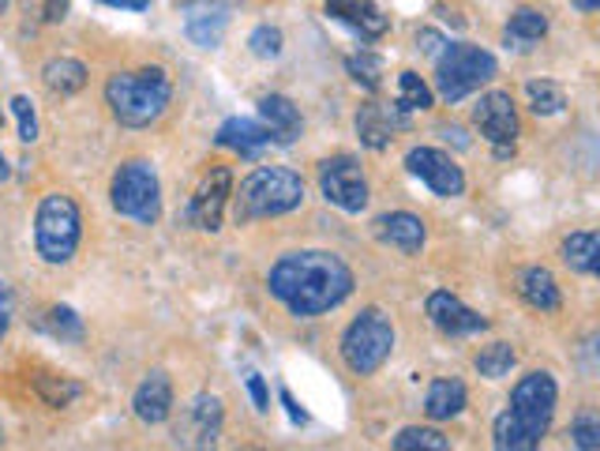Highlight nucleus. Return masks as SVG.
<instances>
[{"mask_svg":"<svg viewBox=\"0 0 600 451\" xmlns=\"http://www.w3.org/2000/svg\"><path fill=\"white\" fill-rule=\"evenodd\" d=\"M267 290L300 320H312L353 294V271L334 253H289L270 267Z\"/></svg>","mask_w":600,"mask_h":451,"instance_id":"f257e3e1","label":"nucleus"},{"mask_svg":"<svg viewBox=\"0 0 600 451\" xmlns=\"http://www.w3.org/2000/svg\"><path fill=\"white\" fill-rule=\"evenodd\" d=\"M559 388L551 372H529L510 391V407L496 418V448L499 451H534L545 440L551 418H556Z\"/></svg>","mask_w":600,"mask_h":451,"instance_id":"f03ea898","label":"nucleus"},{"mask_svg":"<svg viewBox=\"0 0 600 451\" xmlns=\"http://www.w3.org/2000/svg\"><path fill=\"white\" fill-rule=\"evenodd\" d=\"M173 80L166 69H139V72H117L105 83V102L113 117L124 129H147L169 110Z\"/></svg>","mask_w":600,"mask_h":451,"instance_id":"7ed1b4c3","label":"nucleus"},{"mask_svg":"<svg viewBox=\"0 0 600 451\" xmlns=\"http://www.w3.org/2000/svg\"><path fill=\"white\" fill-rule=\"evenodd\" d=\"M304 204V181L286 166H259L240 181V192L234 196V218L237 223H259V218L289 215Z\"/></svg>","mask_w":600,"mask_h":451,"instance_id":"20e7f679","label":"nucleus"},{"mask_svg":"<svg viewBox=\"0 0 600 451\" xmlns=\"http://www.w3.org/2000/svg\"><path fill=\"white\" fill-rule=\"evenodd\" d=\"M83 237V215L80 204L64 192H50V196L38 204L34 215V245L38 256L45 264H68L80 248Z\"/></svg>","mask_w":600,"mask_h":451,"instance_id":"39448f33","label":"nucleus"},{"mask_svg":"<svg viewBox=\"0 0 600 451\" xmlns=\"http://www.w3.org/2000/svg\"><path fill=\"white\" fill-rule=\"evenodd\" d=\"M499 72L496 57L480 45H469V42H451L447 50L439 53L435 61V91H439L443 102H462L466 94H473L484 83H492Z\"/></svg>","mask_w":600,"mask_h":451,"instance_id":"423d86ee","label":"nucleus"},{"mask_svg":"<svg viewBox=\"0 0 600 451\" xmlns=\"http://www.w3.org/2000/svg\"><path fill=\"white\" fill-rule=\"evenodd\" d=\"M113 211L139 226H154L162 215V188H158V174H154L151 162L132 158L113 174V188H110Z\"/></svg>","mask_w":600,"mask_h":451,"instance_id":"0eeeda50","label":"nucleus"},{"mask_svg":"<svg viewBox=\"0 0 600 451\" xmlns=\"http://www.w3.org/2000/svg\"><path fill=\"white\" fill-rule=\"evenodd\" d=\"M394 350V328L383 309H364L342 335V361L356 377H372Z\"/></svg>","mask_w":600,"mask_h":451,"instance_id":"6e6552de","label":"nucleus"},{"mask_svg":"<svg viewBox=\"0 0 600 451\" xmlns=\"http://www.w3.org/2000/svg\"><path fill=\"white\" fill-rule=\"evenodd\" d=\"M319 192H323L327 204H334L345 215H361L368 207V177L361 170V162L350 155H334L327 162H319Z\"/></svg>","mask_w":600,"mask_h":451,"instance_id":"1a4fd4ad","label":"nucleus"},{"mask_svg":"<svg viewBox=\"0 0 600 451\" xmlns=\"http://www.w3.org/2000/svg\"><path fill=\"white\" fill-rule=\"evenodd\" d=\"M229 196H234V174H229V166H210L199 177L188 207H184V223L215 234V229H221V215H226Z\"/></svg>","mask_w":600,"mask_h":451,"instance_id":"9d476101","label":"nucleus"},{"mask_svg":"<svg viewBox=\"0 0 600 451\" xmlns=\"http://www.w3.org/2000/svg\"><path fill=\"white\" fill-rule=\"evenodd\" d=\"M473 121H477L480 136L496 147L499 158H507L515 151V140H518V110H515V99L507 91H488L480 94V102L473 105Z\"/></svg>","mask_w":600,"mask_h":451,"instance_id":"9b49d317","label":"nucleus"},{"mask_svg":"<svg viewBox=\"0 0 600 451\" xmlns=\"http://www.w3.org/2000/svg\"><path fill=\"white\" fill-rule=\"evenodd\" d=\"M405 170H410L413 177H421L424 185L443 199H454L466 192V174H462V166L447 155V151L413 147L410 155H405Z\"/></svg>","mask_w":600,"mask_h":451,"instance_id":"f8f14e48","label":"nucleus"},{"mask_svg":"<svg viewBox=\"0 0 600 451\" xmlns=\"http://www.w3.org/2000/svg\"><path fill=\"white\" fill-rule=\"evenodd\" d=\"M221 433V402L215 396H196L180 410L177 444L184 448H210Z\"/></svg>","mask_w":600,"mask_h":451,"instance_id":"ddd939ff","label":"nucleus"},{"mask_svg":"<svg viewBox=\"0 0 600 451\" xmlns=\"http://www.w3.org/2000/svg\"><path fill=\"white\" fill-rule=\"evenodd\" d=\"M428 320L439 328L443 335H477V331H488V316H480V312H473L469 305H462L458 297H454L451 290H435L428 294Z\"/></svg>","mask_w":600,"mask_h":451,"instance_id":"4468645a","label":"nucleus"},{"mask_svg":"<svg viewBox=\"0 0 600 451\" xmlns=\"http://www.w3.org/2000/svg\"><path fill=\"white\" fill-rule=\"evenodd\" d=\"M229 27V4L226 0H192L184 8V34L203 50H215Z\"/></svg>","mask_w":600,"mask_h":451,"instance_id":"2eb2a0df","label":"nucleus"},{"mask_svg":"<svg viewBox=\"0 0 600 451\" xmlns=\"http://www.w3.org/2000/svg\"><path fill=\"white\" fill-rule=\"evenodd\" d=\"M410 124V113H402L399 105H380V102H368L361 105V113H356V136H361L364 147L372 151H386L394 140V132L405 129Z\"/></svg>","mask_w":600,"mask_h":451,"instance_id":"dca6fc26","label":"nucleus"},{"mask_svg":"<svg viewBox=\"0 0 600 451\" xmlns=\"http://www.w3.org/2000/svg\"><path fill=\"white\" fill-rule=\"evenodd\" d=\"M327 16L338 19V23H345L353 34H361L364 42L383 38L386 27H391V19L383 16V8L372 4V0H327Z\"/></svg>","mask_w":600,"mask_h":451,"instance_id":"f3484780","label":"nucleus"},{"mask_svg":"<svg viewBox=\"0 0 600 451\" xmlns=\"http://www.w3.org/2000/svg\"><path fill=\"white\" fill-rule=\"evenodd\" d=\"M375 237H380L383 245L399 248L405 256H417L424 248V237H428V229L417 215H410V211H391V215H380L372 223Z\"/></svg>","mask_w":600,"mask_h":451,"instance_id":"a211bd4d","label":"nucleus"},{"mask_svg":"<svg viewBox=\"0 0 600 451\" xmlns=\"http://www.w3.org/2000/svg\"><path fill=\"white\" fill-rule=\"evenodd\" d=\"M132 410L143 426H162L173 414V383L166 372H151L147 380L135 388L132 396Z\"/></svg>","mask_w":600,"mask_h":451,"instance_id":"6ab92c4d","label":"nucleus"},{"mask_svg":"<svg viewBox=\"0 0 600 451\" xmlns=\"http://www.w3.org/2000/svg\"><path fill=\"white\" fill-rule=\"evenodd\" d=\"M518 294H521V301L537 312L563 309V294H559V283L548 267H526V271L518 275Z\"/></svg>","mask_w":600,"mask_h":451,"instance_id":"aec40b11","label":"nucleus"},{"mask_svg":"<svg viewBox=\"0 0 600 451\" xmlns=\"http://www.w3.org/2000/svg\"><path fill=\"white\" fill-rule=\"evenodd\" d=\"M259 121L267 124L270 140L282 143V147H289V143L300 136V129H304L297 105L289 99H282V94H267V99H259Z\"/></svg>","mask_w":600,"mask_h":451,"instance_id":"412c9836","label":"nucleus"},{"mask_svg":"<svg viewBox=\"0 0 600 451\" xmlns=\"http://www.w3.org/2000/svg\"><path fill=\"white\" fill-rule=\"evenodd\" d=\"M215 143H218V147H229V151H237V155L251 158V155H256V151H263L267 143H275V140H270V132H267V124H263V121H251V117H229V121L218 129Z\"/></svg>","mask_w":600,"mask_h":451,"instance_id":"4be33fe9","label":"nucleus"},{"mask_svg":"<svg viewBox=\"0 0 600 451\" xmlns=\"http://www.w3.org/2000/svg\"><path fill=\"white\" fill-rule=\"evenodd\" d=\"M466 402H469L466 383L454 377H439V380H432L428 396H424V414L432 421H451L466 410Z\"/></svg>","mask_w":600,"mask_h":451,"instance_id":"5701e85b","label":"nucleus"},{"mask_svg":"<svg viewBox=\"0 0 600 451\" xmlns=\"http://www.w3.org/2000/svg\"><path fill=\"white\" fill-rule=\"evenodd\" d=\"M559 253H563V264L570 271L600 278V229H578V234L563 237Z\"/></svg>","mask_w":600,"mask_h":451,"instance_id":"b1692460","label":"nucleus"},{"mask_svg":"<svg viewBox=\"0 0 600 451\" xmlns=\"http://www.w3.org/2000/svg\"><path fill=\"white\" fill-rule=\"evenodd\" d=\"M42 80L53 94L68 99V94H80L86 88V64L72 61V57H56V61H50L42 69Z\"/></svg>","mask_w":600,"mask_h":451,"instance_id":"393cba45","label":"nucleus"},{"mask_svg":"<svg viewBox=\"0 0 600 451\" xmlns=\"http://www.w3.org/2000/svg\"><path fill=\"white\" fill-rule=\"evenodd\" d=\"M545 34H548V19L540 12H534V8H518V12L510 16V23H507V45H518V50L537 45Z\"/></svg>","mask_w":600,"mask_h":451,"instance_id":"a878e982","label":"nucleus"},{"mask_svg":"<svg viewBox=\"0 0 600 451\" xmlns=\"http://www.w3.org/2000/svg\"><path fill=\"white\" fill-rule=\"evenodd\" d=\"M518 353L510 342H492V347H484L477 358H473V365H477V372L484 380H503L510 369H515Z\"/></svg>","mask_w":600,"mask_h":451,"instance_id":"bb28decb","label":"nucleus"},{"mask_svg":"<svg viewBox=\"0 0 600 451\" xmlns=\"http://www.w3.org/2000/svg\"><path fill=\"white\" fill-rule=\"evenodd\" d=\"M526 94H529V110H534L537 117H556V113H563V105H567L563 88L551 83V80L526 83Z\"/></svg>","mask_w":600,"mask_h":451,"instance_id":"cd10ccee","label":"nucleus"},{"mask_svg":"<svg viewBox=\"0 0 600 451\" xmlns=\"http://www.w3.org/2000/svg\"><path fill=\"white\" fill-rule=\"evenodd\" d=\"M435 94L428 83L421 80L417 72H402L399 75V110L402 113H417V110H432Z\"/></svg>","mask_w":600,"mask_h":451,"instance_id":"c85d7f7f","label":"nucleus"},{"mask_svg":"<svg viewBox=\"0 0 600 451\" xmlns=\"http://www.w3.org/2000/svg\"><path fill=\"white\" fill-rule=\"evenodd\" d=\"M345 69H350L356 88H364V91H380L383 88V57H375L368 50L353 53L350 61H345Z\"/></svg>","mask_w":600,"mask_h":451,"instance_id":"c756f323","label":"nucleus"},{"mask_svg":"<svg viewBox=\"0 0 600 451\" xmlns=\"http://www.w3.org/2000/svg\"><path fill=\"white\" fill-rule=\"evenodd\" d=\"M391 448L394 451H447L451 448V440L439 433V429H421V426H413V429H402L399 437L391 440Z\"/></svg>","mask_w":600,"mask_h":451,"instance_id":"7c9ffc66","label":"nucleus"},{"mask_svg":"<svg viewBox=\"0 0 600 451\" xmlns=\"http://www.w3.org/2000/svg\"><path fill=\"white\" fill-rule=\"evenodd\" d=\"M34 388H38V396H42L45 407H68L72 399H80L83 396V388L75 380H68V377H38L34 380Z\"/></svg>","mask_w":600,"mask_h":451,"instance_id":"2f4dec72","label":"nucleus"},{"mask_svg":"<svg viewBox=\"0 0 600 451\" xmlns=\"http://www.w3.org/2000/svg\"><path fill=\"white\" fill-rule=\"evenodd\" d=\"M45 331L61 342H80L83 339V324L72 309H50L45 312Z\"/></svg>","mask_w":600,"mask_h":451,"instance_id":"473e14b6","label":"nucleus"},{"mask_svg":"<svg viewBox=\"0 0 600 451\" xmlns=\"http://www.w3.org/2000/svg\"><path fill=\"white\" fill-rule=\"evenodd\" d=\"M570 440L582 451H597L600 448V414H578L575 426H570Z\"/></svg>","mask_w":600,"mask_h":451,"instance_id":"72a5a7b5","label":"nucleus"},{"mask_svg":"<svg viewBox=\"0 0 600 451\" xmlns=\"http://www.w3.org/2000/svg\"><path fill=\"white\" fill-rule=\"evenodd\" d=\"M248 45H251V53H256V57L270 61V57L282 53V31H278V27H267V23H263V27H256V31H251Z\"/></svg>","mask_w":600,"mask_h":451,"instance_id":"f704fd0d","label":"nucleus"},{"mask_svg":"<svg viewBox=\"0 0 600 451\" xmlns=\"http://www.w3.org/2000/svg\"><path fill=\"white\" fill-rule=\"evenodd\" d=\"M12 113L19 121V140L23 143H34L38 140V113H34V102L27 94H15L12 99Z\"/></svg>","mask_w":600,"mask_h":451,"instance_id":"c9c22d12","label":"nucleus"},{"mask_svg":"<svg viewBox=\"0 0 600 451\" xmlns=\"http://www.w3.org/2000/svg\"><path fill=\"white\" fill-rule=\"evenodd\" d=\"M8 328H12V294H8V286L0 283V342H4Z\"/></svg>","mask_w":600,"mask_h":451,"instance_id":"e433bc0d","label":"nucleus"},{"mask_svg":"<svg viewBox=\"0 0 600 451\" xmlns=\"http://www.w3.org/2000/svg\"><path fill=\"white\" fill-rule=\"evenodd\" d=\"M248 391H251V402H256V410H270V396H267L263 377H256V372H251V377H248Z\"/></svg>","mask_w":600,"mask_h":451,"instance_id":"4c0bfd02","label":"nucleus"},{"mask_svg":"<svg viewBox=\"0 0 600 451\" xmlns=\"http://www.w3.org/2000/svg\"><path fill=\"white\" fill-rule=\"evenodd\" d=\"M417 42H421V50H424V53H432V57H439L443 50H447V45H443V38L435 34V31H421V34H417Z\"/></svg>","mask_w":600,"mask_h":451,"instance_id":"58836bf2","label":"nucleus"},{"mask_svg":"<svg viewBox=\"0 0 600 451\" xmlns=\"http://www.w3.org/2000/svg\"><path fill=\"white\" fill-rule=\"evenodd\" d=\"M64 12H68V0H45V23H61L64 19Z\"/></svg>","mask_w":600,"mask_h":451,"instance_id":"ea45409f","label":"nucleus"},{"mask_svg":"<svg viewBox=\"0 0 600 451\" xmlns=\"http://www.w3.org/2000/svg\"><path fill=\"white\" fill-rule=\"evenodd\" d=\"M282 402H286V410H289V421H297V426H304V421H308V414H304V410L297 407V399L289 396V388H282Z\"/></svg>","mask_w":600,"mask_h":451,"instance_id":"a19ab883","label":"nucleus"},{"mask_svg":"<svg viewBox=\"0 0 600 451\" xmlns=\"http://www.w3.org/2000/svg\"><path fill=\"white\" fill-rule=\"evenodd\" d=\"M102 4H110V8H132V12H143V8H147L151 0H102Z\"/></svg>","mask_w":600,"mask_h":451,"instance_id":"79ce46f5","label":"nucleus"},{"mask_svg":"<svg viewBox=\"0 0 600 451\" xmlns=\"http://www.w3.org/2000/svg\"><path fill=\"white\" fill-rule=\"evenodd\" d=\"M570 4H575L578 12H597V8H600V0H570Z\"/></svg>","mask_w":600,"mask_h":451,"instance_id":"37998d69","label":"nucleus"},{"mask_svg":"<svg viewBox=\"0 0 600 451\" xmlns=\"http://www.w3.org/2000/svg\"><path fill=\"white\" fill-rule=\"evenodd\" d=\"M8 174H12V170H8V158L0 155V185H4V181H8Z\"/></svg>","mask_w":600,"mask_h":451,"instance_id":"c03bdc74","label":"nucleus"},{"mask_svg":"<svg viewBox=\"0 0 600 451\" xmlns=\"http://www.w3.org/2000/svg\"><path fill=\"white\" fill-rule=\"evenodd\" d=\"M8 12V0H0V16H4Z\"/></svg>","mask_w":600,"mask_h":451,"instance_id":"a18cd8bd","label":"nucleus"},{"mask_svg":"<svg viewBox=\"0 0 600 451\" xmlns=\"http://www.w3.org/2000/svg\"><path fill=\"white\" fill-rule=\"evenodd\" d=\"M0 129H4V113H0Z\"/></svg>","mask_w":600,"mask_h":451,"instance_id":"49530a36","label":"nucleus"}]
</instances>
